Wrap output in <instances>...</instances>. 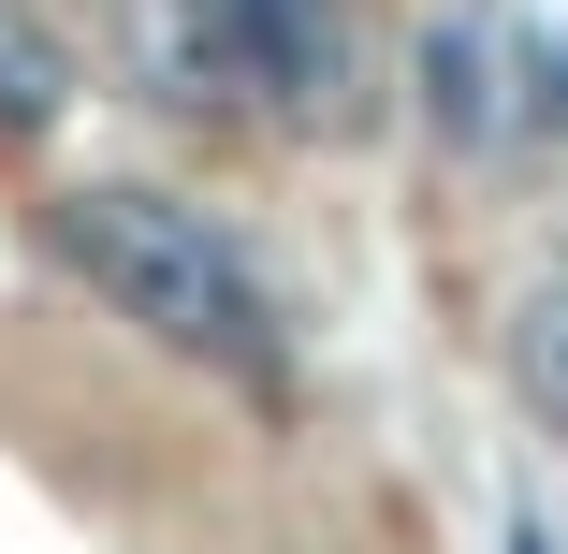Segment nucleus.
<instances>
[{
	"label": "nucleus",
	"mask_w": 568,
	"mask_h": 554,
	"mask_svg": "<svg viewBox=\"0 0 568 554\" xmlns=\"http://www.w3.org/2000/svg\"><path fill=\"white\" fill-rule=\"evenodd\" d=\"M525 118L568 132V44H525Z\"/></svg>",
	"instance_id": "obj_6"
},
{
	"label": "nucleus",
	"mask_w": 568,
	"mask_h": 554,
	"mask_svg": "<svg viewBox=\"0 0 568 554\" xmlns=\"http://www.w3.org/2000/svg\"><path fill=\"white\" fill-rule=\"evenodd\" d=\"M408 88H423V132H437V147H481V132H496V30H481V16H437V30L408 44Z\"/></svg>",
	"instance_id": "obj_3"
},
{
	"label": "nucleus",
	"mask_w": 568,
	"mask_h": 554,
	"mask_svg": "<svg viewBox=\"0 0 568 554\" xmlns=\"http://www.w3.org/2000/svg\"><path fill=\"white\" fill-rule=\"evenodd\" d=\"M510 394H525V409H539V423L568 437V278L510 306Z\"/></svg>",
	"instance_id": "obj_5"
},
{
	"label": "nucleus",
	"mask_w": 568,
	"mask_h": 554,
	"mask_svg": "<svg viewBox=\"0 0 568 554\" xmlns=\"http://www.w3.org/2000/svg\"><path fill=\"white\" fill-rule=\"evenodd\" d=\"M44 249L118 306V321H146L161 351H190V365H234V380H263L277 365V306H263V278L234 263V234H219L204 204H175V190H59L44 204Z\"/></svg>",
	"instance_id": "obj_1"
},
{
	"label": "nucleus",
	"mask_w": 568,
	"mask_h": 554,
	"mask_svg": "<svg viewBox=\"0 0 568 554\" xmlns=\"http://www.w3.org/2000/svg\"><path fill=\"white\" fill-rule=\"evenodd\" d=\"M59 102H73V44H59V16H30V0H0V147L59 132Z\"/></svg>",
	"instance_id": "obj_4"
},
{
	"label": "nucleus",
	"mask_w": 568,
	"mask_h": 554,
	"mask_svg": "<svg viewBox=\"0 0 568 554\" xmlns=\"http://www.w3.org/2000/svg\"><path fill=\"white\" fill-rule=\"evenodd\" d=\"M132 73L175 102V118H219L248 88V44H234V0H132Z\"/></svg>",
	"instance_id": "obj_2"
}]
</instances>
